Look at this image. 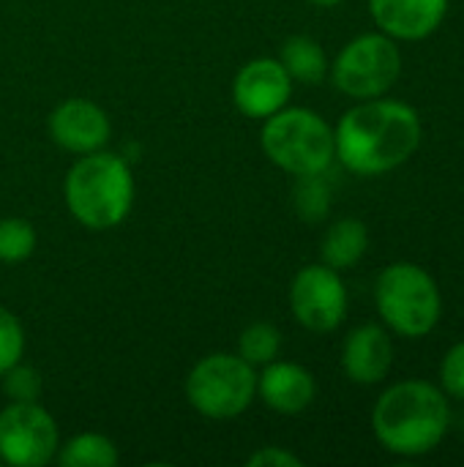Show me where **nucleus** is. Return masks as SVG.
I'll list each match as a JSON object with an SVG mask.
<instances>
[{"mask_svg": "<svg viewBox=\"0 0 464 467\" xmlns=\"http://www.w3.org/2000/svg\"><path fill=\"white\" fill-rule=\"evenodd\" d=\"M38 244L36 227L27 219L19 216H8L0 219V263L5 265H16L33 257Z\"/></svg>", "mask_w": 464, "mask_h": 467, "instance_id": "20", "label": "nucleus"}, {"mask_svg": "<svg viewBox=\"0 0 464 467\" xmlns=\"http://www.w3.org/2000/svg\"><path fill=\"white\" fill-rule=\"evenodd\" d=\"M249 467H301L304 460L282 446H263L257 449L249 460H246Z\"/></svg>", "mask_w": 464, "mask_h": 467, "instance_id": "24", "label": "nucleus"}, {"mask_svg": "<svg viewBox=\"0 0 464 467\" xmlns=\"http://www.w3.org/2000/svg\"><path fill=\"white\" fill-rule=\"evenodd\" d=\"M309 3H314V5H320V8H334V5H339V3H345V0H309Z\"/></svg>", "mask_w": 464, "mask_h": 467, "instance_id": "25", "label": "nucleus"}, {"mask_svg": "<svg viewBox=\"0 0 464 467\" xmlns=\"http://www.w3.org/2000/svg\"><path fill=\"white\" fill-rule=\"evenodd\" d=\"M46 129L52 142L74 156H85V153H96L104 150L109 137H112V123L109 115L90 99H66L60 101L49 118H46Z\"/></svg>", "mask_w": 464, "mask_h": 467, "instance_id": "11", "label": "nucleus"}, {"mask_svg": "<svg viewBox=\"0 0 464 467\" xmlns=\"http://www.w3.org/2000/svg\"><path fill=\"white\" fill-rule=\"evenodd\" d=\"M22 356H25V328L11 309L0 306V375L11 369L16 361H22Z\"/></svg>", "mask_w": 464, "mask_h": 467, "instance_id": "22", "label": "nucleus"}, {"mask_svg": "<svg viewBox=\"0 0 464 467\" xmlns=\"http://www.w3.org/2000/svg\"><path fill=\"white\" fill-rule=\"evenodd\" d=\"M246 364H252L254 369L257 367H265L271 361L279 358L282 353V331L273 326V323H265V320H257L252 326H246L238 337V350H235Z\"/></svg>", "mask_w": 464, "mask_h": 467, "instance_id": "19", "label": "nucleus"}, {"mask_svg": "<svg viewBox=\"0 0 464 467\" xmlns=\"http://www.w3.org/2000/svg\"><path fill=\"white\" fill-rule=\"evenodd\" d=\"M369 14L394 41H424L443 25L449 0H369Z\"/></svg>", "mask_w": 464, "mask_h": 467, "instance_id": "14", "label": "nucleus"}, {"mask_svg": "<svg viewBox=\"0 0 464 467\" xmlns=\"http://www.w3.org/2000/svg\"><path fill=\"white\" fill-rule=\"evenodd\" d=\"M290 312L312 334L336 331L347 317V285L342 274L325 263L301 268L290 282Z\"/></svg>", "mask_w": 464, "mask_h": 467, "instance_id": "9", "label": "nucleus"}, {"mask_svg": "<svg viewBox=\"0 0 464 467\" xmlns=\"http://www.w3.org/2000/svg\"><path fill=\"white\" fill-rule=\"evenodd\" d=\"M279 63L287 68L293 82L301 85H320L328 77L325 49L312 36H290L279 49Z\"/></svg>", "mask_w": 464, "mask_h": 467, "instance_id": "16", "label": "nucleus"}, {"mask_svg": "<svg viewBox=\"0 0 464 467\" xmlns=\"http://www.w3.org/2000/svg\"><path fill=\"white\" fill-rule=\"evenodd\" d=\"M394 364V342L388 328L364 323L353 328L342 348V369L356 386H377L388 378Z\"/></svg>", "mask_w": 464, "mask_h": 467, "instance_id": "13", "label": "nucleus"}, {"mask_svg": "<svg viewBox=\"0 0 464 467\" xmlns=\"http://www.w3.org/2000/svg\"><path fill=\"white\" fill-rule=\"evenodd\" d=\"M3 380V394L8 397V402H38L44 394V378L36 367L16 361L11 369H5L0 375Z\"/></svg>", "mask_w": 464, "mask_h": 467, "instance_id": "21", "label": "nucleus"}, {"mask_svg": "<svg viewBox=\"0 0 464 467\" xmlns=\"http://www.w3.org/2000/svg\"><path fill=\"white\" fill-rule=\"evenodd\" d=\"M369 249V230L361 219H339L334 222L320 244V263L331 265L334 271H347L364 260Z\"/></svg>", "mask_w": 464, "mask_h": 467, "instance_id": "15", "label": "nucleus"}, {"mask_svg": "<svg viewBox=\"0 0 464 467\" xmlns=\"http://www.w3.org/2000/svg\"><path fill=\"white\" fill-rule=\"evenodd\" d=\"M421 131L416 107L383 96L366 99L339 118L334 129L336 159L356 175H386L410 161L421 145Z\"/></svg>", "mask_w": 464, "mask_h": 467, "instance_id": "1", "label": "nucleus"}, {"mask_svg": "<svg viewBox=\"0 0 464 467\" xmlns=\"http://www.w3.org/2000/svg\"><path fill=\"white\" fill-rule=\"evenodd\" d=\"M60 430L55 416L38 402H8L0 410V462L41 467L55 460Z\"/></svg>", "mask_w": 464, "mask_h": 467, "instance_id": "8", "label": "nucleus"}, {"mask_svg": "<svg viewBox=\"0 0 464 467\" xmlns=\"http://www.w3.org/2000/svg\"><path fill=\"white\" fill-rule=\"evenodd\" d=\"M189 405L213 421L243 416L257 400V369L238 353H211L186 375Z\"/></svg>", "mask_w": 464, "mask_h": 467, "instance_id": "6", "label": "nucleus"}, {"mask_svg": "<svg viewBox=\"0 0 464 467\" xmlns=\"http://www.w3.org/2000/svg\"><path fill=\"white\" fill-rule=\"evenodd\" d=\"M402 74V52L386 33H364L342 47L331 63L336 90L356 101L386 96Z\"/></svg>", "mask_w": 464, "mask_h": 467, "instance_id": "7", "label": "nucleus"}, {"mask_svg": "<svg viewBox=\"0 0 464 467\" xmlns=\"http://www.w3.org/2000/svg\"><path fill=\"white\" fill-rule=\"evenodd\" d=\"M260 145L268 161L293 178L328 172L336 159L331 123L306 107H282L265 118Z\"/></svg>", "mask_w": 464, "mask_h": 467, "instance_id": "4", "label": "nucleus"}, {"mask_svg": "<svg viewBox=\"0 0 464 467\" xmlns=\"http://www.w3.org/2000/svg\"><path fill=\"white\" fill-rule=\"evenodd\" d=\"M375 304L386 328L407 339H421L435 331L443 315L435 276L416 263L386 265L375 285Z\"/></svg>", "mask_w": 464, "mask_h": 467, "instance_id": "5", "label": "nucleus"}, {"mask_svg": "<svg viewBox=\"0 0 464 467\" xmlns=\"http://www.w3.org/2000/svg\"><path fill=\"white\" fill-rule=\"evenodd\" d=\"M449 430V397L427 380H402L388 386L372 410V432L377 443L397 457H424L435 451Z\"/></svg>", "mask_w": 464, "mask_h": 467, "instance_id": "2", "label": "nucleus"}, {"mask_svg": "<svg viewBox=\"0 0 464 467\" xmlns=\"http://www.w3.org/2000/svg\"><path fill=\"white\" fill-rule=\"evenodd\" d=\"M63 200L68 213L93 233L123 224L134 208L131 161L109 150L79 156L66 172Z\"/></svg>", "mask_w": 464, "mask_h": 467, "instance_id": "3", "label": "nucleus"}, {"mask_svg": "<svg viewBox=\"0 0 464 467\" xmlns=\"http://www.w3.org/2000/svg\"><path fill=\"white\" fill-rule=\"evenodd\" d=\"M55 462L60 467H115L120 451L115 441L101 432H79L57 446Z\"/></svg>", "mask_w": 464, "mask_h": 467, "instance_id": "17", "label": "nucleus"}, {"mask_svg": "<svg viewBox=\"0 0 464 467\" xmlns=\"http://www.w3.org/2000/svg\"><path fill=\"white\" fill-rule=\"evenodd\" d=\"M293 96V77L279 57H254L243 63L232 79V104L241 115L265 120Z\"/></svg>", "mask_w": 464, "mask_h": 467, "instance_id": "10", "label": "nucleus"}, {"mask_svg": "<svg viewBox=\"0 0 464 467\" xmlns=\"http://www.w3.org/2000/svg\"><path fill=\"white\" fill-rule=\"evenodd\" d=\"M440 389L464 402V342H457L440 364Z\"/></svg>", "mask_w": 464, "mask_h": 467, "instance_id": "23", "label": "nucleus"}, {"mask_svg": "<svg viewBox=\"0 0 464 467\" xmlns=\"http://www.w3.org/2000/svg\"><path fill=\"white\" fill-rule=\"evenodd\" d=\"M293 208L301 222L320 224L331 213V186L325 181V172L320 175H301L293 186Z\"/></svg>", "mask_w": 464, "mask_h": 467, "instance_id": "18", "label": "nucleus"}, {"mask_svg": "<svg viewBox=\"0 0 464 467\" xmlns=\"http://www.w3.org/2000/svg\"><path fill=\"white\" fill-rule=\"evenodd\" d=\"M257 397L279 416L304 413L317 397L314 375L295 361H271L257 372Z\"/></svg>", "mask_w": 464, "mask_h": 467, "instance_id": "12", "label": "nucleus"}]
</instances>
